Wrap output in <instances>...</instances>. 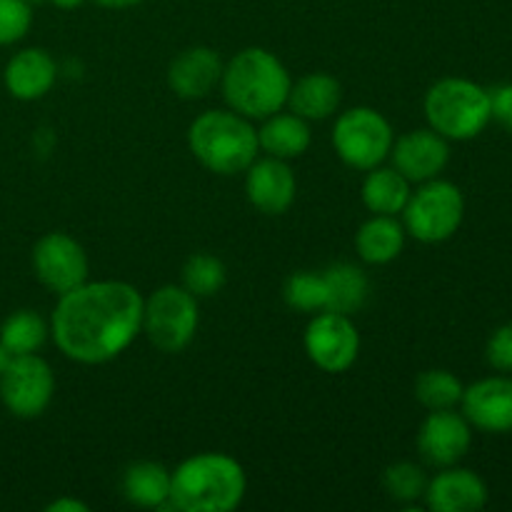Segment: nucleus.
I'll list each match as a JSON object with an SVG mask.
<instances>
[{
    "label": "nucleus",
    "mask_w": 512,
    "mask_h": 512,
    "mask_svg": "<svg viewBox=\"0 0 512 512\" xmlns=\"http://www.w3.org/2000/svg\"><path fill=\"white\" fill-rule=\"evenodd\" d=\"M313 143L308 120L295 113H273L265 118L263 128L258 130V145L270 158L293 160L300 158Z\"/></svg>",
    "instance_id": "nucleus-20"
},
{
    "label": "nucleus",
    "mask_w": 512,
    "mask_h": 512,
    "mask_svg": "<svg viewBox=\"0 0 512 512\" xmlns=\"http://www.w3.org/2000/svg\"><path fill=\"white\" fill-rule=\"evenodd\" d=\"M190 153L203 168L218 175L245 173L258 158V130L235 110H208L188 128Z\"/></svg>",
    "instance_id": "nucleus-4"
},
{
    "label": "nucleus",
    "mask_w": 512,
    "mask_h": 512,
    "mask_svg": "<svg viewBox=\"0 0 512 512\" xmlns=\"http://www.w3.org/2000/svg\"><path fill=\"white\" fill-rule=\"evenodd\" d=\"M465 215V200L458 185L448 180H428L410 193L403 210L405 233L420 243H443L458 233Z\"/></svg>",
    "instance_id": "nucleus-6"
},
{
    "label": "nucleus",
    "mask_w": 512,
    "mask_h": 512,
    "mask_svg": "<svg viewBox=\"0 0 512 512\" xmlns=\"http://www.w3.org/2000/svg\"><path fill=\"white\" fill-rule=\"evenodd\" d=\"M423 498L435 512H475L488 503V485L473 470L450 465L428 480Z\"/></svg>",
    "instance_id": "nucleus-17"
},
{
    "label": "nucleus",
    "mask_w": 512,
    "mask_h": 512,
    "mask_svg": "<svg viewBox=\"0 0 512 512\" xmlns=\"http://www.w3.org/2000/svg\"><path fill=\"white\" fill-rule=\"evenodd\" d=\"M48 512H88V505L78 503V500L73 498H63V500H55V503H50Z\"/></svg>",
    "instance_id": "nucleus-33"
},
{
    "label": "nucleus",
    "mask_w": 512,
    "mask_h": 512,
    "mask_svg": "<svg viewBox=\"0 0 512 512\" xmlns=\"http://www.w3.org/2000/svg\"><path fill=\"white\" fill-rule=\"evenodd\" d=\"M395 133L383 113L375 108H350L335 120L333 148L345 165L373 170L390 155Z\"/></svg>",
    "instance_id": "nucleus-8"
},
{
    "label": "nucleus",
    "mask_w": 512,
    "mask_h": 512,
    "mask_svg": "<svg viewBox=\"0 0 512 512\" xmlns=\"http://www.w3.org/2000/svg\"><path fill=\"white\" fill-rule=\"evenodd\" d=\"M430 128L448 140H470L490 123V95L465 78H443L425 95Z\"/></svg>",
    "instance_id": "nucleus-5"
},
{
    "label": "nucleus",
    "mask_w": 512,
    "mask_h": 512,
    "mask_svg": "<svg viewBox=\"0 0 512 512\" xmlns=\"http://www.w3.org/2000/svg\"><path fill=\"white\" fill-rule=\"evenodd\" d=\"M328 285V310L353 315L365 305L370 293L368 275L350 263H335L323 270Z\"/></svg>",
    "instance_id": "nucleus-24"
},
{
    "label": "nucleus",
    "mask_w": 512,
    "mask_h": 512,
    "mask_svg": "<svg viewBox=\"0 0 512 512\" xmlns=\"http://www.w3.org/2000/svg\"><path fill=\"white\" fill-rule=\"evenodd\" d=\"M123 495L138 508H170V473L160 463H133L123 473Z\"/></svg>",
    "instance_id": "nucleus-22"
},
{
    "label": "nucleus",
    "mask_w": 512,
    "mask_h": 512,
    "mask_svg": "<svg viewBox=\"0 0 512 512\" xmlns=\"http://www.w3.org/2000/svg\"><path fill=\"white\" fill-rule=\"evenodd\" d=\"M223 60L208 45H193L175 55L168 68V85L178 98L200 100L223 78Z\"/></svg>",
    "instance_id": "nucleus-16"
},
{
    "label": "nucleus",
    "mask_w": 512,
    "mask_h": 512,
    "mask_svg": "<svg viewBox=\"0 0 512 512\" xmlns=\"http://www.w3.org/2000/svg\"><path fill=\"white\" fill-rule=\"evenodd\" d=\"M50 3H55V5H58V8L70 10V8H78V5H83L85 0H50Z\"/></svg>",
    "instance_id": "nucleus-35"
},
{
    "label": "nucleus",
    "mask_w": 512,
    "mask_h": 512,
    "mask_svg": "<svg viewBox=\"0 0 512 512\" xmlns=\"http://www.w3.org/2000/svg\"><path fill=\"white\" fill-rule=\"evenodd\" d=\"M33 25L28 0H0V45H13L25 38Z\"/></svg>",
    "instance_id": "nucleus-30"
},
{
    "label": "nucleus",
    "mask_w": 512,
    "mask_h": 512,
    "mask_svg": "<svg viewBox=\"0 0 512 512\" xmlns=\"http://www.w3.org/2000/svg\"><path fill=\"white\" fill-rule=\"evenodd\" d=\"M410 180L395 168H373L363 180V203L373 215L403 213L410 200Z\"/></svg>",
    "instance_id": "nucleus-23"
},
{
    "label": "nucleus",
    "mask_w": 512,
    "mask_h": 512,
    "mask_svg": "<svg viewBox=\"0 0 512 512\" xmlns=\"http://www.w3.org/2000/svg\"><path fill=\"white\" fill-rule=\"evenodd\" d=\"M383 488L395 503L410 505L423 498L425 488H428V478H425L423 468H418L415 463H395L385 468Z\"/></svg>",
    "instance_id": "nucleus-29"
},
{
    "label": "nucleus",
    "mask_w": 512,
    "mask_h": 512,
    "mask_svg": "<svg viewBox=\"0 0 512 512\" xmlns=\"http://www.w3.org/2000/svg\"><path fill=\"white\" fill-rule=\"evenodd\" d=\"M98 5H103V8H113V10H123V8H135V5H140L143 0H95Z\"/></svg>",
    "instance_id": "nucleus-34"
},
{
    "label": "nucleus",
    "mask_w": 512,
    "mask_h": 512,
    "mask_svg": "<svg viewBox=\"0 0 512 512\" xmlns=\"http://www.w3.org/2000/svg\"><path fill=\"white\" fill-rule=\"evenodd\" d=\"M33 270L50 293L63 295L88 280V255L68 233H48L35 243Z\"/></svg>",
    "instance_id": "nucleus-11"
},
{
    "label": "nucleus",
    "mask_w": 512,
    "mask_h": 512,
    "mask_svg": "<svg viewBox=\"0 0 512 512\" xmlns=\"http://www.w3.org/2000/svg\"><path fill=\"white\" fill-rule=\"evenodd\" d=\"M473 443L470 423L465 415L450 410H430L418 430V450L433 468H450L465 458Z\"/></svg>",
    "instance_id": "nucleus-12"
},
{
    "label": "nucleus",
    "mask_w": 512,
    "mask_h": 512,
    "mask_svg": "<svg viewBox=\"0 0 512 512\" xmlns=\"http://www.w3.org/2000/svg\"><path fill=\"white\" fill-rule=\"evenodd\" d=\"M490 95V120H498L505 130L512 133V83L498 85L488 90Z\"/></svg>",
    "instance_id": "nucleus-32"
},
{
    "label": "nucleus",
    "mask_w": 512,
    "mask_h": 512,
    "mask_svg": "<svg viewBox=\"0 0 512 512\" xmlns=\"http://www.w3.org/2000/svg\"><path fill=\"white\" fill-rule=\"evenodd\" d=\"M223 95L230 110L248 120H265L288 105V68L265 48H245L223 68Z\"/></svg>",
    "instance_id": "nucleus-3"
},
{
    "label": "nucleus",
    "mask_w": 512,
    "mask_h": 512,
    "mask_svg": "<svg viewBox=\"0 0 512 512\" xmlns=\"http://www.w3.org/2000/svg\"><path fill=\"white\" fill-rule=\"evenodd\" d=\"M198 298L178 285H163L143 303V333L163 353H180L198 333Z\"/></svg>",
    "instance_id": "nucleus-7"
},
{
    "label": "nucleus",
    "mask_w": 512,
    "mask_h": 512,
    "mask_svg": "<svg viewBox=\"0 0 512 512\" xmlns=\"http://www.w3.org/2000/svg\"><path fill=\"white\" fill-rule=\"evenodd\" d=\"M463 415L485 433H512V378H485L463 390Z\"/></svg>",
    "instance_id": "nucleus-15"
},
{
    "label": "nucleus",
    "mask_w": 512,
    "mask_h": 512,
    "mask_svg": "<svg viewBox=\"0 0 512 512\" xmlns=\"http://www.w3.org/2000/svg\"><path fill=\"white\" fill-rule=\"evenodd\" d=\"M393 168L400 170L410 183H428L438 178L450 160L448 138L435 133L433 128L410 130L400 135L390 150Z\"/></svg>",
    "instance_id": "nucleus-13"
},
{
    "label": "nucleus",
    "mask_w": 512,
    "mask_h": 512,
    "mask_svg": "<svg viewBox=\"0 0 512 512\" xmlns=\"http://www.w3.org/2000/svg\"><path fill=\"white\" fill-rule=\"evenodd\" d=\"M305 353L325 373H345L358 360L360 333L350 315L320 310L305 328Z\"/></svg>",
    "instance_id": "nucleus-10"
},
{
    "label": "nucleus",
    "mask_w": 512,
    "mask_h": 512,
    "mask_svg": "<svg viewBox=\"0 0 512 512\" xmlns=\"http://www.w3.org/2000/svg\"><path fill=\"white\" fill-rule=\"evenodd\" d=\"M48 325L35 310H15L0 328V345L10 355H28L43 348Z\"/></svg>",
    "instance_id": "nucleus-25"
},
{
    "label": "nucleus",
    "mask_w": 512,
    "mask_h": 512,
    "mask_svg": "<svg viewBox=\"0 0 512 512\" xmlns=\"http://www.w3.org/2000/svg\"><path fill=\"white\" fill-rule=\"evenodd\" d=\"M243 465L225 453H200L170 473V508L183 512H230L245 498Z\"/></svg>",
    "instance_id": "nucleus-2"
},
{
    "label": "nucleus",
    "mask_w": 512,
    "mask_h": 512,
    "mask_svg": "<svg viewBox=\"0 0 512 512\" xmlns=\"http://www.w3.org/2000/svg\"><path fill=\"white\" fill-rule=\"evenodd\" d=\"M10 360H13V355H10L8 350H5L3 345H0V373H3V370L8 368V363H10Z\"/></svg>",
    "instance_id": "nucleus-36"
},
{
    "label": "nucleus",
    "mask_w": 512,
    "mask_h": 512,
    "mask_svg": "<svg viewBox=\"0 0 512 512\" xmlns=\"http://www.w3.org/2000/svg\"><path fill=\"white\" fill-rule=\"evenodd\" d=\"M285 303L300 313H320L328 310V285L323 273L313 270H298L290 275L283 285Z\"/></svg>",
    "instance_id": "nucleus-27"
},
{
    "label": "nucleus",
    "mask_w": 512,
    "mask_h": 512,
    "mask_svg": "<svg viewBox=\"0 0 512 512\" xmlns=\"http://www.w3.org/2000/svg\"><path fill=\"white\" fill-rule=\"evenodd\" d=\"M228 273L223 260L210 253H195L183 265V288L195 298H213L223 290Z\"/></svg>",
    "instance_id": "nucleus-26"
},
{
    "label": "nucleus",
    "mask_w": 512,
    "mask_h": 512,
    "mask_svg": "<svg viewBox=\"0 0 512 512\" xmlns=\"http://www.w3.org/2000/svg\"><path fill=\"white\" fill-rule=\"evenodd\" d=\"M55 393L50 365L35 353L13 355L0 373V400L15 418H38L48 410Z\"/></svg>",
    "instance_id": "nucleus-9"
},
{
    "label": "nucleus",
    "mask_w": 512,
    "mask_h": 512,
    "mask_svg": "<svg viewBox=\"0 0 512 512\" xmlns=\"http://www.w3.org/2000/svg\"><path fill=\"white\" fill-rule=\"evenodd\" d=\"M3 78L5 88L13 98L30 103V100H40L50 93L55 78H58V68L45 50L25 48L8 60Z\"/></svg>",
    "instance_id": "nucleus-18"
},
{
    "label": "nucleus",
    "mask_w": 512,
    "mask_h": 512,
    "mask_svg": "<svg viewBox=\"0 0 512 512\" xmlns=\"http://www.w3.org/2000/svg\"><path fill=\"white\" fill-rule=\"evenodd\" d=\"M463 383L448 370H425L415 380V398L428 410H450L463 398Z\"/></svg>",
    "instance_id": "nucleus-28"
},
{
    "label": "nucleus",
    "mask_w": 512,
    "mask_h": 512,
    "mask_svg": "<svg viewBox=\"0 0 512 512\" xmlns=\"http://www.w3.org/2000/svg\"><path fill=\"white\" fill-rule=\"evenodd\" d=\"M485 355H488V363L493 365L500 373H512V323L500 325L488 340V348H485Z\"/></svg>",
    "instance_id": "nucleus-31"
},
{
    "label": "nucleus",
    "mask_w": 512,
    "mask_h": 512,
    "mask_svg": "<svg viewBox=\"0 0 512 512\" xmlns=\"http://www.w3.org/2000/svg\"><path fill=\"white\" fill-rule=\"evenodd\" d=\"M343 88L328 73H310L290 85L288 108L290 113L305 120H325L338 110Z\"/></svg>",
    "instance_id": "nucleus-19"
},
{
    "label": "nucleus",
    "mask_w": 512,
    "mask_h": 512,
    "mask_svg": "<svg viewBox=\"0 0 512 512\" xmlns=\"http://www.w3.org/2000/svg\"><path fill=\"white\" fill-rule=\"evenodd\" d=\"M50 333L65 358L110 363L143 330V295L123 280H98L58 295Z\"/></svg>",
    "instance_id": "nucleus-1"
},
{
    "label": "nucleus",
    "mask_w": 512,
    "mask_h": 512,
    "mask_svg": "<svg viewBox=\"0 0 512 512\" xmlns=\"http://www.w3.org/2000/svg\"><path fill=\"white\" fill-rule=\"evenodd\" d=\"M295 173L288 160L255 158L245 170V195L250 205L265 215H283L295 200Z\"/></svg>",
    "instance_id": "nucleus-14"
},
{
    "label": "nucleus",
    "mask_w": 512,
    "mask_h": 512,
    "mask_svg": "<svg viewBox=\"0 0 512 512\" xmlns=\"http://www.w3.org/2000/svg\"><path fill=\"white\" fill-rule=\"evenodd\" d=\"M358 255L370 265L393 263L405 248V225L398 223L393 215H373L360 225L355 235Z\"/></svg>",
    "instance_id": "nucleus-21"
}]
</instances>
